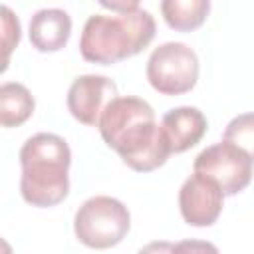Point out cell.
<instances>
[{"label": "cell", "mask_w": 254, "mask_h": 254, "mask_svg": "<svg viewBox=\"0 0 254 254\" xmlns=\"http://www.w3.org/2000/svg\"><path fill=\"white\" fill-rule=\"evenodd\" d=\"M224 196L216 181L194 171L179 190V208L185 222L190 226L214 224L222 212Z\"/></svg>", "instance_id": "obj_7"}, {"label": "cell", "mask_w": 254, "mask_h": 254, "mask_svg": "<svg viewBox=\"0 0 254 254\" xmlns=\"http://www.w3.org/2000/svg\"><path fill=\"white\" fill-rule=\"evenodd\" d=\"M2 42H4V65H2V69H6L10 52L20 42V22L8 6H2Z\"/></svg>", "instance_id": "obj_14"}, {"label": "cell", "mask_w": 254, "mask_h": 254, "mask_svg": "<svg viewBox=\"0 0 254 254\" xmlns=\"http://www.w3.org/2000/svg\"><path fill=\"white\" fill-rule=\"evenodd\" d=\"M224 139L242 147L254 159V113H242L230 119L224 129Z\"/></svg>", "instance_id": "obj_13"}, {"label": "cell", "mask_w": 254, "mask_h": 254, "mask_svg": "<svg viewBox=\"0 0 254 254\" xmlns=\"http://www.w3.org/2000/svg\"><path fill=\"white\" fill-rule=\"evenodd\" d=\"M36 101L26 85L6 81L0 85V123L2 127H18L34 113Z\"/></svg>", "instance_id": "obj_11"}, {"label": "cell", "mask_w": 254, "mask_h": 254, "mask_svg": "<svg viewBox=\"0 0 254 254\" xmlns=\"http://www.w3.org/2000/svg\"><path fill=\"white\" fill-rule=\"evenodd\" d=\"M103 8L111 10V12H119V14H127L133 10H139V2L141 0H97Z\"/></svg>", "instance_id": "obj_15"}, {"label": "cell", "mask_w": 254, "mask_h": 254, "mask_svg": "<svg viewBox=\"0 0 254 254\" xmlns=\"http://www.w3.org/2000/svg\"><path fill=\"white\" fill-rule=\"evenodd\" d=\"M206 117L196 107H177L163 115L161 129L169 141L171 153H185L194 147L206 133Z\"/></svg>", "instance_id": "obj_9"}, {"label": "cell", "mask_w": 254, "mask_h": 254, "mask_svg": "<svg viewBox=\"0 0 254 254\" xmlns=\"http://www.w3.org/2000/svg\"><path fill=\"white\" fill-rule=\"evenodd\" d=\"M210 12V0H161V14L169 28L190 32L204 24Z\"/></svg>", "instance_id": "obj_12"}, {"label": "cell", "mask_w": 254, "mask_h": 254, "mask_svg": "<svg viewBox=\"0 0 254 254\" xmlns=\"http://www.w3.org/2000/svg\"><path fill=\"white\" fill-rule=\"evenodd\" d=\"M131 226L127 206L113 196H91L75 212L73 232L87 248H111L119 244Z\"/></svg>", "instance_id": "obj_4"}, {"label": "cell", "mask_w": 254, "mask_h": 254, "mask_svg": "<svg viewBox=\"0 0 254 254\" xmlns=\"http://www.w3.org/2000/svg\"><path fill=\"white\" fill-rule=\"evenodd\" d=\"M117 97V85L105 75H79L67 89V109L83 125L97 127L103 109Z\"/></svg>", "instance_id": "obj_8"}, {"label": "cell", "mask_w": 254, "mask_h": 254, "mask_svg": "<svg viewBox=\"0 0 254 254\" xmlns=\"http://www.w3.org/2000/svg\"><path fill=\"white\" fill-rule=\"evenodd\" d=\"M155 20L147 10H133L121 16H89L79 52L85 62L111 65L145 50L155 38Z\"/></svg>", "instance_id": "obj_3"}, {"label": "cell", "mask_w": 254, "mask_h": 254, "mask_svg": "<svg viewBox=\"0 0 254 254\" xmlns=\"http://www.w3.org/2000/svg\"><path fill=\"white\" fill-rule=\"evenodd\" d=\"M97 127L107 147L117 151L123 163L137 173L163 167L171 155L169 141L145 99L131 95L111 99Z\"/></svg>", "instance_id": "obj_1"}, {"label": "cell", "mask_w": 254, "mask_h": 254, "mask_svg": "<svg viewBox=\"0 0 254 254\" xmlns=\"http://www.w3.org/2000/svg\"><path fill=\"white\" fill-rule=\"evenodd\" d=\"M147 79L163 95H183L196 85L198 58L183 42H167L153 50L147 62Z\"/></svg>", "instance_id": "obj_5"}, {"label": "cell", "mask_w": 254, "mask_h": 254, "mask_svg": "<svg viewBox=\"0 0 254 254\" xmlns=\"http://www.w3.org/2000/svg\"><path fill=\"white\" fill-rule=\"evenodd\" d=\"M71 34V18L60 8L38 10L28 28L30 44L38 52H58L62 50Z\"/></svg>", "instance_id": "obj_10"}, {"label": "cell", "mask_w": 254, "mask_h": 254, "mask_svg": "<svg viewBox=\"0 0 254 254\" xmlns=\"http://www.w3.org/2000/svg\"><path fill=\"white\" fill-rule=\"evenodd\" d=\"M254 159L238 145L222 139L200 151L194 159V171L218 183L224 194H238L252 181Z\"/></svg>", "instance_id": "obj_6"}, {"label": "cell", "mask_w": 254, "mask_h": 254, "mask_svg": "<svg viewBox=\"0 0 254 254\" xmlns=\"http://www.w3.org/2000/svg\"><path fill=\"white\" fill-rule=\"evenodd\" d=\"M20 192L28 204L48 208L67 196L71 151L64 137L54 133L32 135L20 149Z\"/></svg>", "instance_id": "obj_2"}]
</instances>
